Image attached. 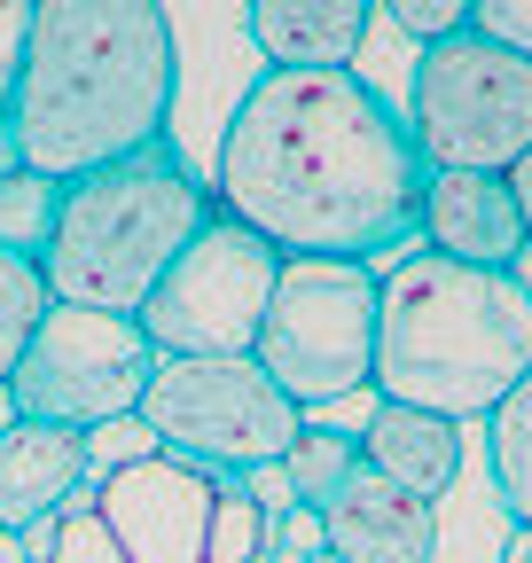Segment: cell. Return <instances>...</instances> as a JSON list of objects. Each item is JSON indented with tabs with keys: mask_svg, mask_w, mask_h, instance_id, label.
I'll use <instances>...</instances> for the list:
<instances>
[{
	"mask_svg": "<svg viewBox=\"0 0 532 563\" xmlns=\"http://www.w3.org/2000/svg\"><path fill=\"white\" fill-rule=\"evenodd\" d=\"M157 454L196 462L212 477H251L282 462L306 431V407H290L251 352H212V361H157L142 407Z\"/></svg>",
	"mask_w": 532,
	"mask_h": 563,
	"instance_id": "6",
	"label": "cell"
},
{
	"mask_svg": "<svg viewBox=\"0 0 532 563\" xmlns=\"http://www.w3.org/2000/svg\"><path fill=\"white\" fill-rule=\"evenodd\" d=\"M408 133L423 173H509L532 150V63L486 32L415 47Z\"/></svg>",
	"mask_w": 532,
	"mask_h": 563,
	"instance_id": "7",
	"label": "cell"
},
{
	"mask_svg": "<svg viewBox=\"0 0 532 563\" xmlns=\"http://www.w3.org/2000/svg\"><path fill=\"white\" fill-rule=\"evenodd\" d=\"M321 563H329V555H321Z\"/></svg>",
	"mask_w": 532,
	"mask_h": 563,
	"instance_id": "28",
	"label": "cell"
},
{
	"mask_svg": "<svg viewBox=\"0 0 532 563\" xmlns=\"http://www.w3.org/2000/svg\"><path fill=\"white\" fill-rule=\"evenodd\" d=\"M212 470L173 462V454H142L125 470L95 477V517L110 525V540L125 548V563H204V525H212Z\"/></svg>",
	"mask_w": 532,
	"mask_h": 563,
	"instance_id": "10",
	"label": "cell"
},
{
	"mask_svg": "<svg viewBox=\"0 0 532 563\" xmlns=\"http://www.w3.org/2000/svg\"><path fill=\"white\" fill-rule=\"evenodd\" d=\"M212 196L196 188L173 141H149L118 165H95L79 180H63L55 228L40 251V282L55 306H95V313H142L165 266L188 251V235L204 228Z\"/></svg>",
	"mask_w": 532,
	"mask_h": 563,
	"instance_id": "4",
	"label": "cell"
},
{
	"mask_svg": "<svg viewBox=\"0 0 532 563\" xmlns=\"http://www.w3.org/2000/svg\"><path fill=\"white\" fill-rule=\"evenodd\" d=\"M220 211L282 258H384L415 228V133L361 70H258L220 125Z\"/></svg>",
	"mask_w": 532,
	"mask_h": 563,
	"instance_id": "1",
	"label": "cell"
},
{
	"mask_svg": "<svg viewBox=\"0 0 532 563\" xmlns=\"http://www.w3.org/2000/svg\"><path fill=\"white\" fill-rule=\"evenodd\" d=\"M55 203H63V180L9 165V173H0V251L40 258L47 251V228H55Z\"/></svg>",
	"mask_w": 532,
	"mask_h": 563,
	"instance_id": "19",
	"label": "cell"
},
{
	"mask_svg": "<svg viewBox=\"0 0 532 563\" xmlns=\"http://www.w3.org/2000/svg\"><path fill=\"white\" fill-rule=\"evenodd\" d=\"M470 32H486V40H501L509 55H524V63H532V0H478Z\"/></svg>",
	"mask_w": 532,
	"mask_h": 563,
	"instance_id": "24",
	"label": "cell"
},
{
	"mask_svg": "<svg viewBox=\"0 0 532 563\" xmlns=\"http://www.w3.org/2000/svg\"><path fill=\"white\" fill-rule=\"evenodd\" d=\"M532 376V282L517 266H462L408 251L376 274V376L384 407H423L446 422L494 415Z\"/></svg>",
	"mask_w": 532,
	"mask_h": 563,
	"instance_id": "3",
	"label": "cell"
},
{
	"mask_svg": "<svg viewBox=\"0 0 532 563\" xmlns=\"http://www.w3.org/2000/svg\"><path fill=\"white\" fill-rule=\"evenodd\" d=\"M486 462H494V493H501L509 525L532 532V376L486 415Z\"/></svg>",
	"mask_w": 532,
	"mask_h": 563,
	"instance_id": "16",
	"label": "cell"
},
{
	"mask_svg": "<svg viewBox=\"0 0 532 563\" xmlns=\"http://www.w3.org/2000/svg\"><path fill=\"white\" fill-rule=\"evenodd\" d=\"M47 563H125V548L110 540V525L95 517V501H63V517H55V548H47Z\"/></svg>",
	"mask_w": 532,
	"mask_h": 563,
	"instance_id": "21",
	"label": "cell"
},
{
	"mask_svg": "<svg viewBox=\"0 0 532 563\" xmlns=\"http://www.w3.org/2000/svg\"><path fill=\"white\" fill-rule=\"evenodd\" d=\"M415 235H423V251L462 258V266H517L524 258V220H517L509 173H423Z\"/></svg>",
	"mask_w": 532,
	"mask_h": 563,
	"instance_id": "12",
	"label": "cell"
},
{
	"mask_svg": "<svg viewBox=\"0 0 532 563\" xmlns=\"http://www.w3.org/2000/svg\"><path fill=\"white\" fill-rule=\"evenodd\" d=\"M376 0H251V40L266 70H353Z\"/></svg>",
	"mask_w": 532,
	"mask_h": 563,
	"instance_id": "14",
	"label": "cell"
},
{
	"mask_svg": "<svg viewBox=\"0 0 532 563\" xmlns=\"http://www.w3.org/2000/svg\"><path fill=\"white\" fill-rule=\"evenodd\" d=\"M509 196H517V220H524V251H532V150L509 165Z\"/></svg>",
	"mask_w": 532,
	"mask_h": 563,
	"instance_id": "26",
	"label": "cell"
},
{
	"mask_svg": "<svg viewBox=\"0 0 532 563\" xmlns=\"http://www.w3.org/2000/svg\"><path fill=\"white\" fill-rule=\"evenodd\" d=\"M275 274H282V251L212 203L204 228L188 235V251L165 266V282L149 290V306L133 321H142V336L157 344V361L251 352V336L266 321V298H275Z\"/></svg>",
	"mask_w": 532,
	"mask_h": 563,
	"instance_id": "8",
	"label": "cell"
},
{
	"mask_svg": "<svg viewBox=\"0 0 532 563\" xmlns=\"http://www.w3.org/2000/svg\"><path fill=\"white\" fill-rule=\"evenodd\" d=\"M180 47L165 0H40L16 95L0 110L9 157L47 180H79L149 141H173Z\"/></svg>",
	"mask_w": 532,
	"mask_h": 563,
	"instance_id": "2",
	"label": "cell"
},
{
	"mask_svg": "<svg viewBox=\"0 0 532 563\" xmlns=\"http://www.w3.org/2000/svg\"><path fill=\"white\" fill-rule=\"evenodd\" d=\"M32 9H40V0H0V110H9V95H16V70H24Z\"/></svg>",
	"mask_w": 532,
	"mask_h": 563,
	"instance_id": "25",
	"label": "cell"
},
{
	"mask_svg": "<svg viewBox=\"0 0 532 563\" xmlns=\"http://www.w3.org/2000/svg\"><path fill=\"white\" fill-rule=\"evenodd\" d=\"M361 470L408 485L415 501H439V493L462 477V422L423 415V407H384L361 422Z\"/></svg>",
	"mask_w": 532,
	"mask_h": 563,
	"instance_id": "15",
	"label": "cell"
},
{
	"mask_svg": "<svg viewBox=\"0 0 532 563\" xmlns=\"http://www.w3.org/2000/svg\"><path fill=\"white\" fill-rule=\"evenodd\" d=\"M313 517H321L329 563H431L439 555L431 501H415L408 485H391V477H376L361 462H353V477L329 493Z\"/></svg>",
	"mask_w": 532,
	"mask_h": 563,
	"instance_id": "11",
	"label": "cell"
},
{
	"mask_svg": "<svg viewBox=\"0 0 532 563\" xmlns=\"http://www.w3.org/2000/svg\"><path fill=\"white\" fill-rule=\"evenodd\" d=\"M47 282H40V258H16V251H0V391H9L16 361H24V344L32 329L47 321Z\"/></svg>",
	"mask_w": 532,
	"mask_h": 563,
	"instance_id": "18",
	"label": "cell"
},
{
	"mask_svg": "<svg viewBox=\"0 0 532 563\" xmlns=\"http://www.w3.org/2000/svg\"><path fill=\"white\" fill-rule=\"evenodd\" d=\"M251 361L290 407L361 399L376 376V274L361 258H282Z\"/></svg>",
	"mask_w": 532,
	"mask_h": 563,
	"instance_id": "5",
	"label": "cell"
},
{
	"mask_svg": "<svg viewBox=\"0 0 532 563\" xmlns=\"http://www.w3.org/2000/svg\"><path fill=\"white\" fill-rule=\"evenodd\" d=\"M266 555V509L251 501L243 477L212 485V525H204V563H258Z\"/></svg>",
	"mask_w": 532,
	"mask_h": 563,
	"instance_id": "20",
	"label": "cell"
},
{
	"mask_svg": "<svg viewBox=\"0 0 532 563\" xmlns=\"http://www.w3.org/2000/svg\"><path fill=\"white\" fill-rule=\"evenodd\" d=\"M149 376H157V344L142 336V321L95 313V306H47V321L32 329L24 361L9 376V415L63 422V431L87 439L142 407Z\"/></svg>",
	"mask_w": 532,
	"mask_h": 563,
	"instance_id": "9",
	"label": "cell"
},
{
	"mask_svg": "<svg viewBox=\"0 0 532 563\" xmlns=\"http://www.w3.org/2000/svg\"><path fill=\"white\" fill-rule=\"evenodd\" d=\"M353 462H361V439H353V431H329V422L306 415L298 446L282 454V477H290V493H298V509H321L329 493L353 477Z\"/></svg>",
	"mask_w": 532,
	"mask_h": 563,
	"instance_id": "17",
	"label": "cell"
},
{
	"mask_svg": "<svg viewBox=\"0 0 532 563\" xmlns=\"http://www.w3.org/2000/svg\"><path fill=\"white\" fill-rule=\"evenodd\" d=\"M87 485V439L63 422H0V532H32L63 517V501Z\"/></svg>",
	"mask_w": 532,
	"mask_h": 563,
	"instance_id": "13",
	"label": "cell"
},
{
	"mask_svg": "<svg viewBox=\"0 0 532 563\" xmlns=\"http://www.w3.org/2000/svg\"><path fill=\"white\" fill-rule=\"evenodd\" d=\"M501 563H532V532H524V525L509 532V548H501Z\"/></svg>",
	"mask_w": 532,
	"mask_h": 563,
	"instance_id": "27",
	"label": "cell"
},
{
	"mask_svg": "<svg viewBox=\"0 0 532 563\" xmlns=\"http://www.w3.org/2000/svg\"><path fill=\"white\" fill-rule=\"evenodd\" d=\"M142 454H157V439H149L142 415H118V422H102V431H87V477L125 470V462H142Z\"/></svg>",
	"mask_w": 532,
	"mask_h": 563,
	"instance_id": "23",
	"label": "cell"
},
{
	"mask_svg": "<svg viewBox=\"0 0 532 563\" xmlns=\"http://www.w3.org/2000/svg\"><path fill=\"white\" fill-rule=\"evenodd\" d=\"M376 9L408 32L415 47H431V40H454V32H470V16H478V0H376Z\"/></svg>",
	"mask_w": 532,
	"mask_h": 563,
	"instance_id": "22",
	"label": "cell"
}]
</instances>
